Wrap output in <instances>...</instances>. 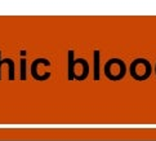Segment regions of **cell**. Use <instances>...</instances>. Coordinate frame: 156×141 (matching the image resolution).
<instances>
[{"instance_id": "5", "label": "cell", "mask_w": 156, "mask_h": 141, "mask_svg": "<svg viewBox=\"0 0 156 141\" xmlns=\"http://www.w3.org/2000/svg\"><path fill=\"white\" fill-rule=\"evenodd\" d=\"M2 65H8L9 80H14V61L12 58H4V60H2V52H0V80H2Z\"/></svg>"}, {"instance_id": "7", "label": "cell", "mask_w": 156, "mask_h": 141, "mask_svg": "<svg viewBox=\"0 0 156 141\" xmlns=\"http://www.w3.org/2000/svg\"><path fill=\"white\" fill-rule=\"evenodd\" d=\"M21 79L26 80V60L25 58L21 60Z\"/></svg>"}, {"instance_id": "6", "label": "cell", "mask_w": 156, "mask_h": 141, "mask_svg": "<svg viewBox=\"0 0 156 141\" xmlns=\"http://www.w3.org/2000/svg\"><path fill=\"white\" fill-rule=\"evenodd\" d=\"M99 61H101V52L98 49L94 50V80H99Z\"/></svg>"}, {"instance_id": "8", "label": "cell", "mask_w": 156, "mask_h": 141, "mask_svg": "<svg viewBox=\"0 0 156 141\" xmlns=\"http://www.w3.org/2000/svg\"><path fill=\"white\" fill-rule=\"evenodd\" d=\"M155 74H156V65H155Z\"/></svg>"}, {"instance_id": "4", "label": "cell", "mask_w": 156, "mask_h": 141, "mask_svg": "<svg viewBox=\"0 0 156 141\" xmlns=\"http://www.w3.org/2000/svg\"><path fill=\"white\" fill-rule=\"evenodd\" d=\"M51 61L48 58H36L32 61L31 64V75L32 78L35 79V80H39V82H44L47 80V79L51 78V72H43V74H39V67L40 66H51Z\"/></svg>"}, {"instance_id": "3", "label": "cell", "mask_w": 156, "mask_h": 141, "mask_svg": "<svg viewBox=\"0 0 156 141\" xmlns=\"http://www.w3.org/2000/svg\"><path fill=\"white\" fill-rule=\"evenodd\" d=\"M126 70H128L126 64L121 58H116V57L107 60L103 67V72L106 78L112 82L121 80L126 75Z\"/></svg>"}, {"instance_id": "1", "label": "cell", "mask_w": 156, "mask_h": 141, "mask_svg": "<svg viewBox=\"0 0 156 141\" xmlns=\"http://www.w3.org/2000/svg\"><path fill=\"white\" fill-rule=\"evenodd\" d=\"M69 80H85L89 75V64L85 58H74V50H69Z\"/></svg>"}, {"instance_id": "2", "label": "cell", "mask_w": 156, "mask_h": 141, "mask_svg": "<svg viewBox=\"0 0 156 141\" xmlns=\"http://www.w3.org/2000/svg\"><path fill=\"white\" fill-rule=\"evenodd\" d=\"M129 74L138 82L147 80L152 74V65L147 58H136L129 65Z\"/></svg>"}]
</instances>
